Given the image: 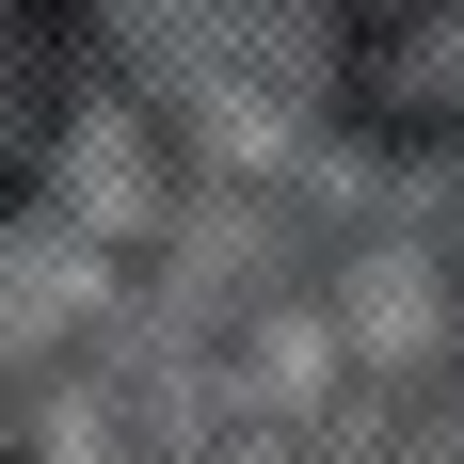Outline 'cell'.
<instances>
[{
	"mask_svg": "<svg viewBox=\"0 0 464 464\" xmlns=\"http://www.w3.org/2000/svg\"><path fill=\"white\" fill-rule=\"evenodd\" d=\"M336 112L401 160L464 144V0H353L336 16Z\"/></svg>",
	"mask_w": 464,
	"mask_h": 464,
	"instance_id": "cell-1",
	"label": "cell"
},
{
	"mask_svg": "<svg viewBox=\"0 0 464 464\" xmlns=\"http://www.w3.org/2000/svg\"><path fill=\"white\" fill-rule=\"evenodd\" d=\"M64 112H81V16L64 0H0V208L48 177Z\"/></svg>",
	"mask_w": 464,
	"mask_h": 464,
	"instance_id": "cell-2",
	"label": "cell"
}]
</instances>
